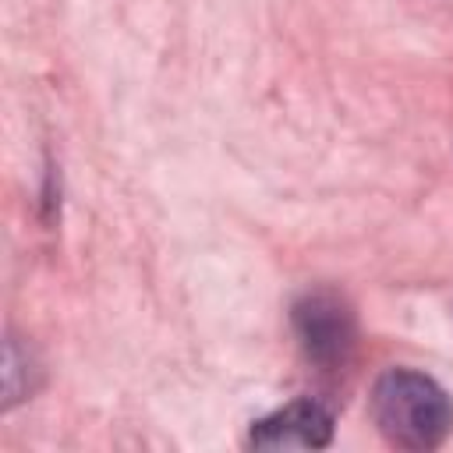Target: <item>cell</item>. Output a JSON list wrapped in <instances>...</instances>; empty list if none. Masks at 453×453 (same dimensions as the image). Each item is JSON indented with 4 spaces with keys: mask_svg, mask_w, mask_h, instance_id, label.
Segmentation results:
<instances>
[{
    "mask_svg": "<svg viewBox=\"0 0 453 453\" xmlns=\"http://www.w3.org/2000/svg\"><path fill=\"white\" fill-rule=\"evenodd\" d=\"M372 418L400 449H439L453 435V400L425 372L389 368L375 379Z\"/></svg>",
    "mask_w": 453,
    "mask_h": 453,
    "instance_id": "1",
    "label": "cell"
},
{
    "mask_svg": "<svg viewBox=\"0 0 453 453\" xmlns=\"http://www.w3.org/2000/svg\"><path fill=\"white\" fill-rule=\"evenodd\" d=\"M301 350L322 372H336L350 361L357 343V322L350 304L333 290H308L290 311Z\"/></svg>",
    "mask_w": 453,
    "mask_h": 453,
    "instance_id": "2",
    "label": "cell"
},
{
    "mask_svg": "<svg viewBox=\"0 0 453 453\" xmlns=\"http://www.w3.org/2000/svg\"><path fill=\"white\" fill-rule=\"evenodd\" d=\"M333 442V411L311 396H301L265 418L248 432L255 449H322Z\"/></svg>",
    "mask_w": 453,
    "mask_h": 453,
    "instance_id": "3",
    "label": "cell"
}]
</instances>
